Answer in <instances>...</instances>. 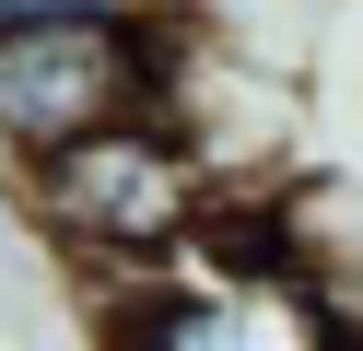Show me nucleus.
<instances>
[{"mask_svg":"<svg viewBox=\"0 0 363 351\" xmlns=\"http://www.w3.org/2000/svg\"><path fill=\"white\" fill-rule=\"evenodd\" d=\"M118 12H152V0H0V35H35V23H118Z\"/></svg>","mask_w":363,"mask_h":351,"instance_id":"4","label":"nucleus"},{"mask_svg":"<svg viewBox=\"0 0 363 351\" xmlns=\"http://www.w3.org/2000/svg\"><path fill=\"white\" fill-rule=\"evenodd\" d=\"M106 351H363V328L328 269H223L188 246L176 269L106 281Z\"/></svg>","mask_w":363,"mask_h":351,"instance_id":"3","label":"nucleus"},{"mask_svg":"<svg viewBox=\"0 0 363 351\" xmlns=\"http://www.w3.org/2000/svg\"><path fill=\"white\" fill-rule=\"evenodd\" d=\"M12 211L106 293V281L176 269V257L199 246V223L223 211V176L199 164V140L152 106V117H118V129L24 164V176H12Z\"/></svg>","mask_w":363,"mask_h":351,"instance_id":"1","label":"nucleus"},{"mask_svg":"<svg viewBox=\"0 0 363 351\" xmlns=\"http://www.w3.org/2000/svg\"><path fill=\"white\" fill-rule=\"evenodd\" d=\"M199 12H118V23H35L0 35V176L71 152V140L152 117Z\"/></svg>","mask_w":363,"mask_h":351,"instance_id":"2","label":"nucleus"}]
</instances>
